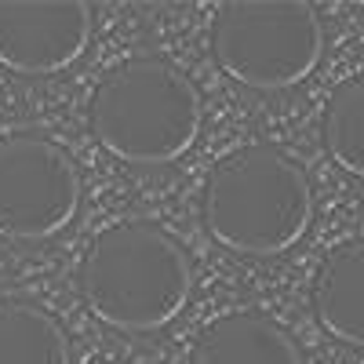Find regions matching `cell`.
Instances as JSON below:
<instances>
[{
  "mask_svg": "<svg viewBox=\"0 0 364 364\" xmlns=\"http://www.w3.org/2000/svg\"><path fill=\"white\" fill-rule=\"evenodd\" d=\"M208 233L237 255H281L314 223L310 178L277 146H240L208 171L200 193Z\"/></svg>",
  "mask_w": 364,
  "mask_h": 364,
  "instance_id": "cell-1",
  "label": "cell"
},
{
  "mask_svg": "<svg viewBox=\"0 0 364 364\" xmlns=\"http://www.w3.org/2000/svg\"><path fill=\"white\" fill-rule=\"evenodd\" d=\"M193 269L175 237L161 226L124 219L106 226L80 262V295L102 324L154 331L190 302Z\"/></svg>",
  "mask_w": 364,
  "mask_h": 364,
  "instance_id": "cell-2",
  "label": "cell"
},
{
  "mask_svg": "<svg viewBox=\"0 0 364 364\" xmlns=\"http://www.w3.org/2000/svg\"><path fill=\"white\" fill-rule=\"evenodd\" d=\"M87 120L99 146L128 164H168L197 142L204 102L193 80L168 58H128L91 95Z\"/></svg>",
  "mask_w": 364,
  "mask_h": 364,
  "instance_id": "cell-3",
  "label": "cell"
},
{
  "mask_svg": "<svg viewBox=\"0 0 364 364\" xmlns=\"http://www.w3.org/2000/svg\"><path fill=\"white\" fill-rule=\"evenodd\" d=\"M219 70L252 91L302 84L324 55V26L302 0H230L211 22Z\"/></svg>",
  "mask_w": 364,
  "mask_h": 364,
  "instance_id": "cell-4",
  "label": "cell"
},
{
  "mask_svg": "<svg viewBox=\"0 0 364 364\" xmlns=\"http://www.w3.org/2000/svg\"><path fill=\"white\" fill-rule=\"evenodd\" d=\"M80 208V175L58 142L37 132L0 135V237L48 240Z\"/></svg>",
  "mask_w": 364,
  "mask_h": 364,
  "instance_id": "cell-5",
  "label": "cell"
},
{
  "mask_svg": "<svg viewBox=\"0 0 364 364\" xmlns=\"http://www.w3.org/2000/svg\"><path fill=\"white\" fill-rule=\"evenodd\" d=\"M91 41V8L80 0H0V66L48 77L73 66Z\"/></svg>",
  "mask_w": 364,
  "mask_h": 364,
  "instance_id": "cell-6",
  "label": "cell"
},
{
  "mask_svg": "<svg viewBox=\"0 0 364 364\" xmlns=\"http://www.w3.org/2000/svg\"><path fill=\"white\" fill-rule=\"evenodd\" d=\"M190 364H302V350L277 321L240 310L200 331L190 346Z\"/></svg>",
  "mask_w": 364,
  "mask_h": 364,
  "instance_id": "cell-7",
  "label": "cell"
},
{
  "mask_svg": "<svg viewBox=\"0 0 364 364\" xmlns=\"http://www.w3.org/2000/svg\"><path fill=\"white\" fill-rule=\"evenodd\" d=\"M314 317L331 339L364 350V237L331 248L314 273Z\"/></svg>",
  "mask_w": 364,
  "mask_h": 364,
  "instance_id": "cell-8",
  "label": "cell"
},
{
  "mask_svg": "<svg viewBox=\"0 0 364 364\" xmlns=\"http://www.w3.org/2000/svg\"><path fill=\"white\" fill-rule=\"evenodd\" d=\"M0 364H70L63 324L29 299H0Z\"/></svg>",
  "mask_w": 364,
  "mask_h": 364,
  "instance_id": "cell-9",
  "label": "cell"
},
{
  "mask_svg": "<svg viewBox=\"0 0 364 364\" xmlns=\"http://www.w3.org/2000/svg\"><path fill=\"white\" fill-rule=\"evenodd\" d=\"M324 146L331 161L364 178V73L343 80L324 106Z\"/></svg>",
  "mask_w": 364,
  "mask_h": 364,
  "instance_id": "cell-10",
  "label": "cell"
}]
</instances>
